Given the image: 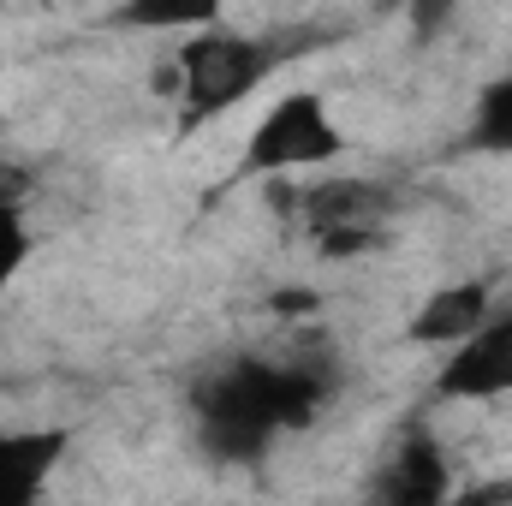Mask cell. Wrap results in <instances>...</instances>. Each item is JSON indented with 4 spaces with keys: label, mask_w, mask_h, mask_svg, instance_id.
Returning a JSON list of instances; mask_svg holds the SVG:
<instances>
[{
    "label": "cell",
    "mask_w": 512,
    "mask_h": 506,
    "mask_svg": "<svg viewBox=\"0 0 512 506\" xmlns=\"http://www.w3.org/2000/svg\"><path fill=\"white\" fill-rule=\"evenodd\" d=\"M334 387V358H227L191 387L197 441L221 465H256L286 429L316 423Z\"/></svg>",
    "instance_id": "1"
},
{
    "label": "cell",
    "mask_w": 512,
    "mask_h": 506,
    "mask_svg": "<svg viewBox=\"0 0 512 506\" xmlns=\"http://www.w3.org/2000/svg\"><path fill=\"white\" fill-rule=\"evenodd\" d=\"M310 48L316 36H239V30L203 24L179 48V131H197L233 114L292 54H310Z\"/></svg>",
    "instance_id": "2"
},
{
    "label": "cell",
    "mask_w": 512,
    "mask_h": 506,
    "mask_svg": "<svg viewBox=\"0 0 512 506\" xmlns=\"http://www.w3.org/2000/svg\"><path fill=\"white\" fill-rule=\"evenodd\" d=\"M346 155V131L334 126L328 102L316 90H292L280 96L245 137V155H239V179L256 173H292V167H328Z\"/></svg>",
    "instance_id": "3"
},
{
    "label": "cell",
    "mask_w": 512,
    "mask_h": 506,
    "mask_svg": "<svg viewBox=\"0 0 512 506\" xmlns=\"http://www.w3.org/2000/svg\"><path fill=\"white\" fill-rule=\"evenodd\" d=\"M298 221L310 227V239L322 245V256H358L376 251L399 209V191L387 179H364V173H334L316 179L310 191H298Z\"/></svg>",
    "instance_id": "4"
},
{
    "label": "cell",
    "mask_w": 512,
    "mask_h": 506,
    "mask_svg": "<svg viewBox=\"0 0 512 506\" xmlns=\"http://www.w3.org/2000/svg\"><path fill=\"white\" fill-rule=\"evenodd\" d=\"M512 393V310H489L435 376V399H507Z\"/></svg>",
    "instance_id": "5"
},
{
    "label": "cell",
    "mask_w": 512,
    "mask_h": 506,
    "mask_svg": "<svg viewBox=\"0 0 512 506\" xmlns=\"http://www.w3.org/2000/svg\"><path fill=\"white\" fill-rule=\"evenodd\" d=\"M453 495L447 483V453L429 429H405L393 441V453L382 459L376 483H370V501H387V506H435Z\"/></svg>",
    "instance_id": "6"
},
{
    "label": "cell",
    "mask_w": 512,
    "mask_h": 506,
    "mask_svg": "<svg viewBox=\"0 0 512 506\" xmlns=\"http://www.w3.org/2000/svg\"><path fill=\"white\" fill-rule=\"evenodd\" d=\"M66 447H72L66 429H12V435H0V506L36 501L48 489L54 465L66 459Z\"/></svg>",
    "instance_id": "7"
},
{
    "label": "cell",
    "mask_w": 512,
    "mask_h": 506,
    "mask_svg": "<svg viewBox=\"0 0 512 506\" xmlns=\"http://www.w3.org/2000/svg\"><path fill=\"white\" fill-rule=\"evenodd\" d=\"M483 316H489V286H483V280H453V286H441L435 298H423V310L411 316L405 340L447 352V346H459Z\"/></svg>",
    "instance_id": "8"
},
{
    "label": "cell",
    "mask_w": 512,
    "mask_h": 506,
    "mask_svg": "<svg viewBox=\"0 0 512 506\" xmlns=\"http://www.w3.org/2000/svg\"><path fill=\"white\" fill-rule=\"evenodd\" d=\"M227 0H120L114 6V24L126 30H203V24H221Z\"/></svg>",
    "instance_id": "9"
},
{
    "label": "cell",
    "mask_w": 512,
    "mask_h": 506,
    "mask_svg": "<svg viewBox=\"0 0 512 506\" xmlns=\"http://www.w3.org/2000/svg\"><path fill=\"white\" fill-rule=\"evenodd\" d=\"M465 149L477 155H512V72L483 84L477 108H471V126H465Z\"/></svg>",
    "instance_id": "10"
},
{
    "label": "cell",
    "mask_w": 512,
    "mask_h": 506,
    "mask_svg": "<svg viewBox=\"0 0 512 506\" xmlns=\"http://www.w3.org/2000/svg\"><path fill=\"white\" fill-rule=\"evenodd\" d=\"M24 262H30V227H24V215L0 197V292L18 280Z\"/></svg>",
    "instance_id": "11"
},
{
    "label": "cell",
    "mask_w": 512,
    "mask_h": 506,
    "mask_svg": "<svg viewBox=\"0 0 512 506\" xmlns=\"http://www.w3.org/2000/svg\"><path fill=\"white\" fill-rule=\"evenodd\" d=\"M405 6V18H411V30L429 42V36H441L447 30V18H453V0H399Z\"/></svg>",
    "instance_id": "12"
},
{
    "label": "cell",
    "mask_w": 512,
    "mask_h": 506,
    "mask_svg": "<svg viewBox=\"0 0 512 506\" xmlns=\"http://www.w3.org/2000/svg\"><path fill=\"white\" fill-rule=\"evenodd\" d=\"M459 501H471V506H483V501H512V477L477 483V489H459Z\"/></svg>",
    "instance_id": "13"
}]
</instances>
